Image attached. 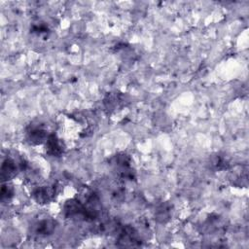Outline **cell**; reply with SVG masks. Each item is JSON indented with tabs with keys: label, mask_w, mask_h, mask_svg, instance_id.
Masks as SVG:
<instances>
[{
	"label": "cell",
	"mask_w": 249,
	"mask_h": 249,
	"mask_svg": "<svg viewBox=\"0 0 249 249\" xmlns=\"http://www.w3.org/2000/svg\"><path fill=\"white\" fill-rule=\"evenodd\" d=\"M14 196V189L11 185H3L1 189V200H9Z\"/></svg>",
	"instance_id": "obj_11"
},
{
	"label": "cell",
	"mask_w": 249,
	"mask_h": 249,
	"mask_svg": "<svg viewBox=\"0 0 249 249\" xmlns=\"http://www.w3.org/2000/svg\"><path fill=\"white\" fill-rule=\"evenodd\" d=\"M57 193V187L53 184L49 186H40L33 190L32 197L37 203L45 204L52 201Z\"/></svg>",
	"instance_id": "obj_4"
},
{
	"label": "cell",
	"mask_w": 249,
	"mask_h": 249,
	"mask_svg": "<svg viewBox=\"0 0 249 249\" xmlns=\"http://www.w3.org/2000/svg\"><path fill=\"white\" fill-rule=\"evenodd\" d=\"M27 168V163L24 160L17 162L12 158H7L1 165V179L3 181H8L14 178L18 170H25Z\"/></svg>",
	"instance_id": "obj_2"
},
{
	"label": "cell",
	"mask_w": 249,
	"mask_h": 249,
	"mask_svg": "<svg viewBox=\"0 0 249 249\" xmlns=\"http://www.w3.org/2000/svg\"><path fill=\"white\" fill-rule=\"evenodd\" d=\"M210 168H212L213 170H224L227 169L229 166V162L227 160V159L221 155H216L213 156L210 159Z\"/></svg>",
	"instance_id": "obj_9"
},
{
	"label": "cell",
	"mask_w": 249,
	"mask_h": 249,
	"mask_svg": "<svg viewBox=\"0 0 249 249\" xmlns=\"http://www.w3.org/2000/svg\"><path fill=\"white\" fill-rule=\"evenodd\" d=\"M49 134L43 124H30L25 132L26 141L32 145H38L46 142Z\"/></svg>",
	"instance_id": "obj_3"
},
{
	"label": "cell",
	"mask_w": 249,
	"mask_h": 249,
	"mask_svg": "<svg viewBox=\"0 0 249 249\" xmlns=\"http://www.w3.org/2000/svg\"><path fill=\"white\" fill-rule=\"evenodd\" d=\"M170 214H171V206L168 203H162L157 208L155 217L158 222L165 223L169 220Z\"/></svg>",
	"instance_id": "obj_8"
},
{
	"label": "cell",
	"mask_w": 249,
	"mask_h": 249,
	"mask_svg": "<svg viewBox=\"0 0 249 249\" xmlns=\"http://www.w3.org/2000/svg\"><path fill=\"white\" fill-rule=\"evenodd\" d=\"M45 144L47 154L52 157H59L64 152V146L62 144V141L54 133L49 134Z\"/></svg>",
	"instance_id": "obj_6"
},
{
	"label": "cell",
	"mask_w": 249,
	"mask_h": 249,
	"mask_svg": "<svg viewBox=\"0 0 249 249\" xmlns=\"http://www.w3.org/2000/svg\"><path fill=\"white\" fill-rule=\"evenodd\" d=\"M139 241L137 231L130 226L123 227L119 232L118 242L122 246H135L139 244Z\"/></svg>",
	"instance_id": "obj_5"
},
{
	"label": "cell",
	"mask_w": 249,
	"mask_h": 249,
	"mask_svg": "<svg viewBox=\"0 0 249 249\" xmlns=\"http://www.w3.org/2000/svg\"><path fill=\"white\" fill-rule=\"evenodd\" d=\"M122 102V98L117 93H110L104 99V105L108 110H115L117 109Z\"/></svg>",
	"instance_id": "obj_10"
},
{
	"label": "cell",
	"mask_w": 249,
	"mask_h": 249,
	"mask_svg": "<svg viewBox=\"0 0 249 249\" xmlns=\"http://www.w3.org/2000/svg\"><path fill=\"white\" fill-rule=\"evenodd\" d=\"M112 164L118 175L123 179L132 180L134 178V171L132 169L131 160L126 154L121 153L114 156V158L112 159Z\"/></svg>",
	"instance_id": "obj_1"
},
{
	"label": "cell",
	"mask_w": 249,
	"mask_h": 249,
	"mask_svg": "<svg viewBox=\"0 0 249 249\" xmlns=\"http://www.w3.org/2000/svg\"><path fill=\"white\" fill-rule=\"evenodd\" d=\"M56 222L51 218H45L36 222L32 227V231L37 235H49L53 232Z\"/></svg>",
	"instance_id": "obj_7"
}]
</instances>
